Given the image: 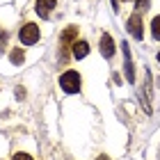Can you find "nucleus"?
<instances>
[{"instance_id": "obj_1", "label": "nucleus", "mask_w": 160, "mask_h": 160, "mask_svg": "<svg viewBox=\"0 0 160 160\" xmlns=\"http://www.w3.org/2000/svg\"><path fill=\"white\" fill-rule=\"evenodd\" d=\"M39 39H41V28L34 21H25L18 28V41L23 46H34V43H39Z\"/></svg>"}, {"instance_id": "obj_2", "label": "nucleus", "mask_w": 160, "mask_h": 160, "mask_svg": "<svg viewBox=\"0 0 160 160\" xmlns=\"http://www.w3.org/2000/svg\"><path fill=\"white\" fill-rule=\"evenodd\" d=\"M57 80H60V87H62L64 94H78L80 92V85H82V76H80L76 69L64 71Z\"/></svg>"}, {"instance_id": "obj_3", "label": "nucleus", "mask_w": 160, "mask_h": 160, "mask_svg": "<svg viewBox=\"0 0 160 160\" xmlns=\"http://www.w3.org/2000/svg\"><path fill=\"white\" fill-rule=\"evenodd\" d=\"M126 30H128V34L133 39H137V41L144 39V21H142V14L140 12L130 14V16L126 18Z\"/></svg>"}, {"instance_id": "obj_4", "label": "nucleus", "mask_w": 160, "mask_h": 160, "mask_svg": "<svg viewBox=\"0 0 160 160\" xmlns=\"http://www.w3.org/2000/svg\"><path fill=\"white\" fill-rule=\"evenodd\" d=\"M78 32H80V28H78V25H69V28H64V30H62V34H60L62 57H67V55H69V48L73 46V41L78 39Z\"/></svg>"}, {"instance_id": "obj_5", "label": "nucleus", "mask_w": 160, "mask_h": 160, "mask_svg": "<svg viewBox=\"0 0 160 160\" xmlns=\"http://www.w3.org/2000/svg\"><path fill=\"white\" fill-rule=\"evenodd\" d=\"M55 7H57V0H34V12L39 14V18H48Z\"/></svg>"}, {"instance_id": "obj_6", "label": "nucleus", "mask_w": 160, "mask_h": 160, "mask_svg": "<svg viewBox=\"0 0 160 160\" xmlns=\"http://www.w3.org/2000/svg\"><path fill=\"white\" fill-rule=\"evenodd\" d=\"M87 55H89V41H87V39H76L73 46H71V57L85 60Z\"/></svg>"}, {"instance_id": "obj_7", "label": "nucleus", "mask_w": 160, "mask_h": 160, "mask_svg": "<svg viewBox=\"0 0 160 160\" xmlns=\"http://www.w3.org/2000/svg\"><path fill=\"white\" fill-rule=\"evenodd\" d=\"M114 39H112V34H108V32H103L101 34V53H103V57L105 60H110V57L114 55Z\"/></svg>"}, {"instance_id": "obj_8", "label": "nucleus", "mask_w": 160, "mask_h": 160, "mask_svg": "<svg viewBox=\"0 0 160 160\" xmlns=\"http://www.w3.org/2000/svg\"><path fill=\"white\" fill-rule=\"evenodd\" d=\"M7 62H12L14 67H21V64L25 62V50L21 48V46H14L9 50V55H7Z\"/></svg>"}, {"instance_id": "obj_9", "label": "nucleus", "mask_w": 160, "mask_h": 160, "mask_svg": "<svg viewBox=\"0 0 160 160\" xmlns=\"http://www.w3.org/2000/svg\"><path fill=\"white\" fill-rule=\"evenodd\" d=\"M149 30H151V37H153V41H160V14H156V16L151 18Z\"/></svg>"}, {"instance_id": "obj_10", "label": "nucleus", "mask_w": 160, "mask_h": 160, "mask_svg": "<svg viewBox=\"0 0 160 160\" xmlns=\"http://www.w3.org/2000/svg\"><path fill=\"white\" fill-rule=\"evenodd\" d=\"M12 160H34L28 151H14V156H12Z\"/></svg>"}, {"instance_id": "obj_11", "label": "nucleus", "mask_w": 160, "mask_h": 160, "mask_svg": "<svg viewBox=\"0 0 160 160\" xmlns=\"http://www.w3.org/2000/svg\"><path fill=\"white\" fill-rule=\"evenodd\" d=\"M149 5H151V0H135V7H137V12H147L149 9Z\"/></svg>"}, {"instance_id": "obj_12", "label": "nucleus", "mask_w": 160, "mask_h": 160, "mask_svg": "<svg viewBox=\"0 0 160 160\" xmlns=\"http://www.w3.org/2000/svg\"><path fill=\"white\" fill-rule=\"evenodd\" d=\"M96 160H112V158H110V156H108V153H101V156H98Z\"/></svg>"}, {"instance_id": "obj_13", "label": "nucleus", "mask_w": 160, "mask_h": 160, "mask_svg": "<svg viewBox=\"0 0 160 160\" xmlns=\"http://www.w3.org/2000/svg\"><path fill=\"white\" fill-rule=\"evenodd\" d=\"M158 64H160V53H158Z\"/></svg>"}, {"instance_id": "obj_14", "label": "nucleus", "mask_w": 160, "mask_h": 160, "mask_svg": "<svg viewBox=\"0 0 160 160\" xmlns=\"http://www.w3.org/2000/svg\"><path fill=\"white\" fill-rule=\"evenodd\" d=\"M121 2H130V0H121Z\"/></svg>"}, {"instance_id": "obj_15", "label": "nucleus", "mask_w": 160, "mask_h": 160, "mask_svg": "<svg viewBox=\"0 0 160 160\" xmlns=\"http://www.w3.org/2000/svg\"><path fill=\"white\" fill-rule=\"evenodd\" d=\"M0 160H5V158H0Z\"/></svg>"}]
</instances>
